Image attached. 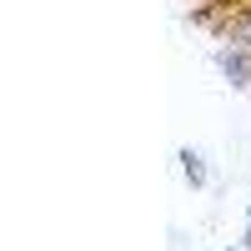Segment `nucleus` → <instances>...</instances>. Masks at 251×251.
Returning a JSON list of instances; mask_svg holds the SVG:
<instances>
[{"label": "nucleus", "mask_w": 251, "mask_h": 251, "mask_svg": "<svg viewBox=\"0 0 251 251\" xmlns=\"http://www.w3.org/2000/svg\"><path fill=\"white\" fill-rule=\"evenodd\" d=\"M216 71L231 80L236 91L251 86V35H226V46L216 50Z\"/></svg>", "instance_id": "obj_1"}, {"label": "nucleus", "mask_w": 251, "mask_h": 251, "mask_svg": "<svg viewBox=\"0 0 251 251\" xmlns=\"http://www.w3.org/2000/svg\"><path fill=\"white\" fill-rule=\"evenodd\" d=\"M181 176L191 181V191H201V186L211 181V176H206V156H201V151H191V146L181 151Z\"/></svg>", "instance_id": "obj_2"}, {"label": "nucleus", "mask_w": 251, "mask_h": 251, "mask_svg": "<svg viewBox=\"0 0 251 251\" xmlns=\"http://www.w3.org/2000/svg\"><path fill=\"white\" fill-rule=\"evenodd\" d=\"M191 5H226V0H191Z\"/></svg>", "instance_id": "obj_3"}, {"label": "nucleus", "mask_w": 251, "mask_h": 251, "mask_svg": "<svg viewBox=\"0 0 251 251\" xmlns=\"http://www.w3.org/2000/svg\"><path fill=\"white\" fill-rule=\"evenodd\" d=\"M231 251H241V246H231Z\"/></svg>", "instance_id": "obj_4"}]
</instances>
